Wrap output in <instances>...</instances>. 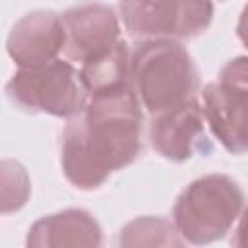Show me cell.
<instances>
[{"label":"cell","mask_w":248,"mask_h":248,"mask_svg":"<svg viewBox=\"0 0 248 248\" xmlns=\"http://www.w3.org/2000/svg\"><path fill=\"white\" fill-rule=\"evenodd\" d=\"M141 122L132 85L89 95L62 134L60 163L68 182L95 190L114 170L132 165L141 153Z\"/></svg>","instance_id":"obj_1"},{"label":"cell","mask_w":248,"mask_h":248,"mask_svg":"<svg viewBox=\"0 0 248 248\" xmlns=\"http://www.w3.org/2000/svg\"><path fill=\"white\" fill-rule=\"evenodd\" d=\"M130 78L138 101L151 114L194 97L198 72L188 50L170 39H149L130 52Z\"/></svg>","instance_id":"obj_2"},{"label":"cell","mask_w":248,"mask_h":248,"mask_svg":"<svg viewBox=\"0 0 248 248\" xmlns=\"http://www.w3.org/2000/svg\"><path fill=\"white\" fill-rule=\"evenodd\" d=\"M244 209V192L227 174H205L176 198L172 225L190 244H209L223 238Z\"/></svg>","instance_id":"obj_3"},{"label":"cell","mask_w":248,"mask_h":248,"mask_svg":"<svg viewBox=\"0 0 248 248\" xmlns=\"http://www.w3.org/2000/svg\"><path fill=\"white\" fill-rule=\"evenodd\" d=\"M6 95L21 110L58 118L78 116L87 103L78 70L58 58L41 66L19 68L8 81Z\"/></svg>","instance_id":"obj_4"},{"label":"cell","mask_w":248,"mask_h":248,"mask_svg":"<svg viewBox=\"0 0 248 248\" xmlns=\"http://www.w3.org/2000/svg\"><path fill=\"white\" fill-rule=\"evenodd\" d=\"M120 17L136 39H192L213 19L211 0H120Z\"/></svg>","instance_id":"obj_5"},{"label":"cell","mask_w":248,"mask_h":248,"mask_svg":"<svg viewBox=\"0 0 248 248\" xmlns=\"http://www.w3.org/2000/svg\"><path fill=\"white\" fill-rule=\"evenodd\" d=\"M202 112L223 147L232 155H242L248 145L246 107H248V66L238 56L227 62L219 79L203 87Z\"/></svg>","instance_id":"obj_6"},{"label":"cell","mask_w":248,"mask_h":248,"mask_svg":"<svg viewBox=\"0 0 248 248\" xmlns=\"http://www.w3.org/2000/svg\"><path fill=\"white\" fill-rule=\"evenodd\" d=\"M64 50L72 60L85 62L108 50L120 35L114 10L101 2H85L72 6L62 14Z\"/></svg>","instance_id":"obj_7"},{"label":"cell","mask_w":248,"mask_h":248,"mask_svg":"<svg viewBox=\"0 0 248 248\" xmlns=\"http://www.w3.org/2000/svg\"><path fill=\"white\" fill-rule=\"evenodd\" d=\"M64 41L62 17L50 10H35L16 21L8 35L6 50L19 68H33L56 60Z\"/></svg>","instance_id":"obj_8"},{"label":"cell","mask_w":248,"mask_h":248,"mask_svg":"<svg viewBox=\"0 0 248 248\" xmlns=\"http://www.w3.org/2000/svg\"><path fill=\"white\" fill-rule=\"evenodd\" d=\"M203 112L196 97L153 114L149 141L153 149L174 163L190 159L203 141Z\"/></svg>","instance_id":"obj_9"},{"label":"cell","mask_w":248,"mask_h":248,"mask_svg":"<svg viewBox=\"0 0 248 248\" xmlns=\"http://www.w3.org/2000/svg\"><path fill=\"white\" fill-rule=\"evenodd\" d=\"M103 242V231L97 219L85 209H64L39 219L27 234L25 244L33 248L81 246L95 248Z\"/></svg>","instance_id":"obj_10"},{"label":"cell","mask_w":248,"mask_h":248,"mask_svg":"<svg viewBox=\"0 0 248 248\" xmlns=\"http://www.w3.org/2000/svg\"><path fill=\"white\" fill-rule=\"evenodd\" d=\"M78 74L87 97L132 85L128 45L116 41L108 50L85 60Z\"/></svg>","instance_id":"obj_11"},{"label":"cell","mask_w":248,"mask_h":248,"mask_svg":"<svg viewBox=\"0 0 248 248\" xmlns=\"http://www.w3.org/2000/svg\"><path fill=\"white\" fill-rule=\"evenodd\" d=\"M120 246H182L184 240L178 236L172 223L161 217H138L120 231Z\"/></svg>","instance_id":"obj_12"},{"label":"cell","mask_w":248,"mask_h":248,"mask_svg":"<svg viewBox=\"0 0 248 248\" xmlns=\"http://www.w3.org/2000/svg\"><path fill=\"white\" fill-rule=\"evenodd\" d=\"M31 196V180L19 161H0V215L19 211Z\"/></svg>","instance_id":"obj_13"}]
</instances>
